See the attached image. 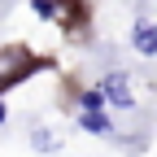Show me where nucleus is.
<instances>
[{
	"mask_svg": "<svg viewBox=\"0 0 157 157\" xmlns=\"http://www.w3.org/2000/svg\"><path fill=\"white\" fill-rule=\"evenodd\" d=\"M101 87H105V96H109L118 109H131V105H135V101H131V83H127V74H122V70H118V74H105V83H101Z\"/></svg>",
	"mask_w": 157,
	"mask_h": 157,
	"instance_id": "obj_1",
	"label": "nucleus"
},
{
	"mask_svg": "<svg viewBox=\"0 0 157 157\" xmlns=\"http://www.w3.org/2000/svg\"><path fill=\"white\" fill-rule=\"evenodd\" d=\"M78 127H83V131H96V135H109V131H113L101 109H83V113H78Z\"/></svg>",
	"mask_w": 157,
	"mask_h": 157,
	"instance_id": "obj_2",
	"label": "nucleus"
},
{
	"mask_svg": "<svg viewBox=\"0 0 157 157\" xmlns=\"http://www.w3.org/2000/svg\"><path fill=\"white\" fill-rule=\"evenodd\" d=\"M135 52H144V57L157 52V26H140L135 31Z\"/></svg>",
	"mask_w": 157,
	"mask_h": 157,
	"instance_id": "obj_3",
	"label": "nucleus"
},
{
	"mask_svg": "<svg viewBox=\"0 0 157 157\" xmlns=\"http://www.w3.org/2000/svg\"><path fill=\"white\" fill-rule=\"evenodd\" d=\"M31 148L52 153V148H57V135H48V131H31Z\"/></svg>",
	"mask_w": 157,
	"mask_h": 157,
	"instance_id": "obj_4",
	"label": "nucleus"
},
{
	"mask_svg": "<svg viewBox=\"0 0 157 157\" xmlns=\"http://www.w3.org/2000/svg\"><path fill=\"white\" fill-rule=\"evenodd\" d=\"M109 101V96H105V87H92V92H83V109H101Z\"/></svg>",
	"mask_w": 157,
	"mask_h": 157,
	"instance_id": "obj_5",
	"label": "nucleus"
},
{
	"mask_svg": "<svg viewBox=\"0 0 157 157\" xmlns=\"http://www.w3.org/2000/svg\"><path fill=\"white\" fill-rule=\"evenodd\" d=\"M39 17H57V0H31Z\"/></svg>",
	"mask_w": 157,
	"mask_h": 157,
	"instance_id": "obj_6",
	"label": "nucleus"
},
{
	"mask_svg": "<svg viewBox=\"0 0 157 157\" xmlns=\"http://www.w3.org/2000/svg\"><path fill=\"white\" fill-rule=\"evenodd\" d=\"M0 122H5V105H0Z\"/></svg>",
	"mask_w": 157,
	"mask_h": 157,
	"instance_id": "obj_7",
	"label": "nucleus"
}]
</instances>
